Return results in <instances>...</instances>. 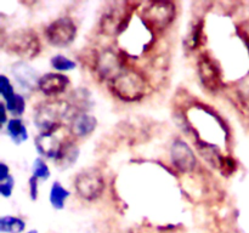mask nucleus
Returning a JSON list of instances; mask_svg holds the SVG:
<instances>
[{
    "instance_id": "f257e3e1",
    "label": "nucleus",
    "mask_w": 249,
    "mask_h": 233,
    "mask_svg": "<svg viewBox=\"0 0 249 233\" xmlns=\"http://www.w3.org/2000/svg\"><path fill=\"white\" fill-rule=\"evenodd\" d=\"M145 75L135 68H125L111 82V90L117 99L124 102H138L147 94Z\"/></svg>"
},
{
    "instance_id": "f03ea898",
    "label": "nucleus",
    "mask_w": 249,
    "mask_h": 233,
    "mask_svg": "<svg viewBox=\"0 0 249 233\" xmlns=\"http://www.w3.org/2000/svg\"><path fill=\"white\" fill-rule=\"evenodd\" d=\"M71 104L63 101H48L39 104L34 113V124L40 133H56L70 114Z\"/></svg>"
},
{
    "instance_id": "7ed1b4c3",
    "label": "nucleus",
    "mask_w": 249,
    "mask_h": 233,
    "mask_svg": "<svg viewBox=\"0 0 249 233\" xmlns=\"http://www.w3.org/2000/svg\"><path fill=\"white\" fill-rule=\"evenodd\" d=\"M5 48L9 52L23 60H33L40 53L41 43L33 29L23 28L10 33L7 39H5Z\"/></svg>"
},
{
    "instance_id": "20e7f679",
    "label": "nucleus",
    "mask_w": 249,
    "mask_h": 233,
    "mask_svg": "<svg viewBox=\"0 0 249 233\" xmlns=\"http://www.w3.org/2000/svg\"><path fill=\"white\" fill-rule=\"evenodd\" d=\"M177 16V6L172 1L146 2L141 10V17L150 28L162 31L173 23Z\"/></svg>"
},
{
    "instance_id": "39448f33",
    "label": "nucleus",
    "mask_w": 249,
    "mask_h": 233,
    "mask_svg": "<svg viewBox=\"0 0 249 233\" xmlns=\"http://www.w3.org/2000/svg\"><path fill=\"white\" fill-rule=\"evenodd\" d=\"M106 187L105 177L95 167L80 171L74 179V189L78 196L87 201H94L102 196Z\"/></svg>"
},
{
    "instance_id": "423d86ee",
    "label": "nucleus",
    "mask_w": 249,
    "mask_h": 233,
    "mask_svg": "<svg viewBox=\"0 0 249 233\" xmlns=\"http://www.w3.org/2000/svg\"><path fill=\"white\" fill-rule=\"evenodd\" d=\"M78 28L71 17H58L45 29V38L53 46L67 48L74 41Z\"/></svg>"
},
{
    "instance_id": "0eeeda50",
    "label": "nucleus",
    "mask_w": 249,
    "mask_h": 233,
    "mask_svg": "<svg viewBox=\"0 0 249 233\" xmlns=\"http://www.w3.org/2000/svg\"><path fill=\"white\" fill-rule=\"evenodd\" d=\"M125 69L121 56L112 49H105L97 53L95 58V70L101 79L109 83Z\"/></svg>"
},
{
    "instance_id": "6e6552de",
    "label": "nucleus",
    "mask_w": 249,
    "mask_h": 233,
    "mask_svg": "<svg viewBox=\"0 0 249 233\" xmlns=\"http://www.w3.org/2000/svg\"><path fill=\"white\" fill-rule=\"evenodd\" d=\"M197 73L202 85L209 91H216L221 86V70L218 63L208 53H202L197 61Z\"/></svg>"
},
{
    "instance_id": "1a4fd4ad",
    "label": "nucleus",
    "mask_w": 249,
    "mask_h": 233,
    "mask_svg": "<svg viewBox=\"0 0 249 233\" xmlns=\"http://www.w3.org/2000/svg\"><path fill=\"white\" fill-rule=\"evenodd\" d=\"M170 159L180 172L189 174L197 166V158L192 148L184 140H175L170 147Z\"/></svg>"
},
{
    "instance_id": "9d476101",
    "label": "nucleus",
    "mask_w": 249,
    "mask_h": 233,
    "mask_svg": "<svg viewBox=\"0 0 249 233\" xmlns=\"http://www.w3.org/2000/svg\"><path fill=\"white\" fill-rule=\"evenodd\" d=\"M70 84V79L63 73H46L39 79L38 90L48 97H57L68 89Z\"/></svg>"
},
{
    "instance_id": "9b49d317",
    "label": "nucleus",
    "mask_w": 249,
    "mask_h": 233,
    "mask_svg": "<svg viewBox=\"0 0 249 233\" xmlns=\"http://www.w3.org/2000/svg\"><path fill=\"white\" fill-rule=\"evenodd\" d=\"M97 126V119L87 111H78L70 118V133L77 138L91 135Z\"/></svg>"
},
{
    "instance_id": "f8f14e48",
    "label": "nucleus",
    "mask_w": 249,
    "mask_h": 233,
    "mask_svg": "<svg viewBox=\"0 0 249 233\" xmlns=\"http://www.w3.org/2000/svg\"><path fill=\"white\" fill-rule=\"evenodd\" d=\"M126 18H128L126 10L111 7L101 17L100 28L107 35H114L123 31L124 26L126 24Z\"/></svg>"
},
{
    "instance_id": "ddd939ff",
    "label": "nucleus",
    "mask_w": 249,
    "mask_h": 233,
    "mask_svg": "<svg viewBox=\"0 0 249 233\" xmlns=\"http://www.w3.org/2000/svg\"><path fill=\"white\" fill-rule=\"evenodd\" d=\"M11 73L17 84L21 85L23 90L32 91L34 87H38V82L40 77L38 75L36 70L27 62L18 61V62L15 63L12 66Z\"/></svg>"
},
{
    "instance_id": "4468645a",
    "label": "nucleus",
    "mask_w": 249,
    "mask_h": 233,
    "mask_svg": "<svg viewBox=\"0 0 249 233\" xmlns=\"http://www.w3.org/2000/svg\"><path fill=\"white\" fill-rule=\"evenodd\" d=\"M63 141L58 140L55 133H40L36 137V148L40 155L50 159H56Z\"/></svg>"
},
{
    "instance_id": "2eb2a0df",
    "label": "nucleus",
    "mask_w": 249,
    "mask_h": 233,
    "mask_svg": "<svg viewBox=\"0 0 249 233\" xmlns=\"http://www.w3.org/2000/svg\"><path fill=\"white\" fill-rule=\"evenodd\" d=\"M78 158H79V148H78V146L73 141L65 140L57 157H56L55 163L61 169H68V167L74 165Z\"/></svg>"
},
{
    "instance_id": "dca6fc26",
    "label": "nucleus",
    "mask_w": 249,
    "mask_h": 233,
    "mask_svg": "<svg viewBox=\"0 0 249 233\" xmlns=\"http://www.w3.org/2000/svg\"><path fill=\"white\" fill-rule=\"evenodd\" d=\"M6 133L16 145H21L28 138V131L21 118L9 119L6 124Z\"/></svg>"
},
{
    "instance_id": "f3484780",
    "label": "nucleus",
    "mask_w": 249,
    "mask_h": 233,
    "mask_svg": "<svg viewBox=\"0 0 249 233\" xmlns=\"http://www.w3.org/2000/svg\"><path fill=\"white\" fill-rule=\"evenodd\" d=\"M70 198V192L60 183L55 181L51 184L50 194H49V200H50L51 206L56 210H62L66 206V201Z\"/></svg>"
},
{
    "instance_id": "a211bd4d",
    "label": "nucleus",
    "mask_w": 249,
    "mask_h": 233,
    "mask_svg": "<svg viewBox=\"0 0 249 233\" xmlns=\"http://www.w3.org/2000/svg\"><path fill=\"white\" fill-rule=\"evenodd\" d=\"M203 21H197L191 27V29L187 33V36L185 38V46L189 50H197L202 45V43H203Z\"/></svg>"
},
{
    "instance_id": "6ab92c4d",
    "label": "nucleus",
    "mask_w": 249,
    "mask_h": 233,
    "mask_svg": "<svg viewBox=\"0 0 249 233\" xmlns=\"http://www.w3.org/2000/svg\"><path fill=\"white\" fill-rule=\"evenodd\" d=\"M26 230V222L21 217L7 215L0 218V231L2 233H22Z\"/></svg>"
},
{
    "instance_id": "aec40b11",
    "label": "nucleus",
    "mask_w": 249,
    "mask_h": 233,
    "mask_svg": "<svg viewBox=\"0 0 249 233\" xmlns=\"http://www.w3.org/2000/svg\"><path fill=\"white\" fill-rule=\"evenodd\" d=\"M4 104L6 106L9 113L12 114L15 118L21 116L24 113V111H26V100L19 94H15L11 99L4 101Z\"/></svg>"
},
{
    "instance_id": "412c9836",
    "label": "nucleus",
    "mask_w": 249,
    "mask_h": 233,
    "mask_svg": "<svg viewBox=\"0 0 249 233\" xmlns=\"http://www.w3.org/2000/svg\"><path fill=\"white\" fill-rule=\"evenodd\" d=\"M51 66H53V69L57 70L58 73H62L68 72V70H73L77 67V63L63 55H55L51 58Z\"/></svg>"
},
{
    "instance_id": "4be33fe9",
    "label": "nucleus",
    "mask_w": 249,
    "mask_h": 233,
    "mask_svg": "<svg viewBox=\"0 0 249 233\" xmlns=\"http://www.w3.org/2000/svg\"><path fill=\"white\" fill-rule=\"evenodd\" d=\"M33 176L36 177L38 180H48L50 177V169H49L45 160H43L41 158H38L34 162Z\"/></svg>"
},
{
    "instance_id": "5701e85b",
    "label": "nucleus",
    "mask_w": 249,
    "mask_h": 233,
    "mask_svg": "<svg viewBox=\"0 0 249 233\" xmlns=\"http://www.w3.org/2000/svg\"><path fill=\"white\" fill-rule=\"evenodd\" d=\"M0 94H1L2 102L7 101V100L11 99V97L16 94L10 79L4 74L0 75Z\"/></svg>"
},
{
    "instance_id": "b1692460",
    "label": "nucleus",
    "mask_w": 249,
    "mask_h": 233,
    "mask_svg": "<svg viewBox=\"0 0 249 233\" xmlns=\"http://www.w3.org/2000/svg\"><path fill=\"white\" fill-rule=\"evenodd\" d=\"M14 187H15V180L14 177L10 175L6 180L1 181V183H0V193H1V196L4 197V198H9V197H11L12 191H14Z\"/></svg>"
},
{
    "instance_id": "393cba45",
    "label": "nucleus",
    "mask_w": 249,
    "mask_h": 233,
    "mask_svg": "<svg viewBox=\"0 0 249 233\" xmlns=\"http://www.w3.org/2000/svg\"><path fill=\"white\" fill-rule=\"evenodd\" d=\"M38 183H39V180L32 175V177L28 181V187H29V194H31V198L33 199V200H36V197H38V193H39Z\"/></svg>"
},
{
    "instance_id": "a878e982",
    "label": "nucleus",
    "mask_w": 249,
    "mask_h": 233,
    "mask_svg": "<svg viewBox=\"0 0 249 233\" xmlns=\"http://www.w3.org/2000/svg\"><path fill=\"white\" fill-rule=\"evenodd\" d=\"M0 169H1V171H0V180L4 181V180H6L7 177L10 176V170L5 163H1V164H0Z\"/></svg>"
},
{
    "instance_id": "bb28decb",
    "label": "nucleus",
    "mask_w": 249,
    "mask_h": 233,
    "mask_svg": "<svg viewBox=\"0 0 249 233\" xmlns=\"http://www.w3.org/2000/svg\"><path fill=\"white\" fill-rule=\"evenodd\" d=\"M0 111H1V124L2 125H5V124H7V116H6V112H9L6 109V106L4 104V102H2L1 104H0Z\"/></svg>"
},
{
    "instance_id": "cd10ccee",
    "label": "nucleus",
    "mask_w": 249,
    "mask_h": 233,
    "mask_svg": "<svg viewBox=\"0 0 249 233\" xmlns=\"http://www.w3.org/2000/svg\"><path fill=\"white\" fill-rule=\"evenodd\" d=\"M27 233H38V231H36V230H31V231H28V232Z\"/></svg>"
}]
</instances>
